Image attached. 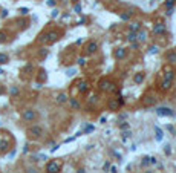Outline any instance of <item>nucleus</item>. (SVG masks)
Listing matches in <instances>:
<instances>
[{
	"mask_svg": "<svg viewBox=\"0 0 176 173\" xmlns=\"http://www.w3.org/2000/svg\"><path fill=\"white\" fill-rule=\"evenodd\" d=\"M119 129H121V130H127V129H129V124H127L125 121H122L121 124H119Z\"/></svg>",
	"mask_w": 176,
	"mask_h": 173,
	"instance_id": "c756f323",
	"label": "nucleus"
},
{
	"mask_svg": "<svg viewBox=\"0 0 176 173\" xmlns=\"http://www.w3.org/2000/svg\"><path fill=\"white\" fill-rule=\"evenodd\" d=\"M150 164H158L156 158H150Z\"/></svg>",
	"mask_w": 176,
	"mask_h": 173,
	"instance_id": "c03bdc74",
	"label": "nucleus"
},
{
	"mask_svg": "<svg viewBox=\"0 0 176 173\" xmlns=\"http://www.w3.org/2000/svg\"><path fill=\"white\" fill-rule=\"evenodd\" d=\"M107 106H109V110H118V109L121 107V104H119V101H118V98H116V100H115V98L109 100Z\"/></svg>",
	"mask_w": 176,
	"mask_h": 173,
	"instance_id": "2eb2a0df",
	"label": "nucleus"
},
{
	"mask_svg": "<svg viewBox=\"0 0 176 173\" xmlns=\"http://www.w3.org/2000/svg\"><path fill=\"white\" fill-rule=\"evenodd\" d=\"M60 170H61V165L57 161H49L46 164V173H60Z\"/></svg>",
	"mask_w": 176,
	"mask_h": 173,
	"instance_id": "423d86ee",
	"label": "nucleus"
},
{
	"mask_svg": "<svg viewBox=\"0 0 176 173\" xmlns=\"http://www.w3.org/2000/svg\"><path fill=\"white\" fill-rule=\"evenodd\" d=\"M130 135H132V132H127V130H125V132L122 133V136H124V139H127V138H129Z\"/></svg>",
	"mask_w": 176,
	"mask_h": 173,
	"instance_id": "58836bf2",
	"label": "nucleus"
},
{
	"mask_svg": "<svg viewBox=\"0 0 176 173\" xmlns=\"http://www.w3.org/2000/svg\"><path fill=\"white\" fill-rule=\"evenodd\" d=\"M28 12H29L28 8H20V14H21V15H28Z\"/></svg>",
	"mask_w": 176,
	"mask_h": 173,
	"instance_id": "72a5a7b5",
	"label": "nucleus"
},
{
	"mask_svg": "<svg viewBox=\"0 0 176 173\" xmlns=\"http://www.w3.org/2000/svg\"><path fill=\"white\" fill-rule=\"evenodd\" d=\"M158 46H152V47H150V51H148V54H156L158 52Z\"/></svg>",
	"mask_w": 176,
	"mask_h": 173,
	"instance_id": "473e14b6",
	"label": "nucleus"
},
{
	"mask_svg": "<svg viewBox=\"0 0 176 173\" xmlns=\"http://www.w3.org/2000/svg\"><path fill=\"white\" fill-rule=\"evenodd\" d=\"M47 5L49 6H55V0H47Z\"/></svg>",
	"mask_w": 176,
	"mask_h": 173,
	"instance_id": "79ce46f5",
	"label": "nucleus"
},
{
	"mask_svg": "<svg viewBox=\"0 0 176 173\" xmlns=\"http://www.w3.org/2000/svg\"><path fill=\"white\" fill-rule=\"evenodd\" d=\"M8 40V34L5 31H0V43H5Z\"/></svg>",
	"mask_w": 176,
	"mask_h": 173,
	"instance_id": "bb28decb",
	"label": "nucleus"
},
{
	"mask_svg": "<svg viewBox=\"0 0 176 173\" xmlns=\"http://www.w3.org/2000/svg\"><path fill=\"white\" fill-rule=\"evenodd\" d=\"M92 130H93V126H87V129H86L84 132H86V133H89V132H92Z\"/></svg>",
	"mask_w": 176,
	"mask_h": 173,
	"instance_id": "37998d69",
	"label": "nucleus"
},
{
	"mask_svg": "<svg viewBox=\"0 0 176 173\" xmlns=\"http://www.w3.org/2000/svg\"><path fill=\"white\" fill-rule=\"evenodd\" d=\"M6 15H8V11H6V9H3V11H2V14H0V17H2V18H5Z\"/></svg>",
	"mask_w": 176,
	"mask_h": 173,
	"instance_id": "a19ab883",
	"label": "nucleus"
},
{
	"mask_svg": "<svg viewBox=\"0 0 176 173\" xmlns=\"http://www.w3.org/2000/svg\"><path fill=\"white\" fill-rule=\"evenodd\" d=\"M133 81H135L136 84H141V83L144 81V73H142V72H138V73H135Z\"/></svg>",
	"mask_w": 176,
	"mask_h": 173,
	"instance_id": "a211bd4d",
	"label": "nucleus"
},
{
	"mask_svg": "<svg viewBox=\"0 0 176 173\" xmlns=\"http://www.w3.org/2000/svg\"><path fill=\"white\" fill-rule=\"evenodd\" d=\"M147 173H152V171H147Z\"/></svg>",
	"mask_w": 176,
	"mask_h": 173,
	"instance_id": "5fc2aeb1",
	"label": "nucleus"
},
{
	"mask_svg": "<svg viewBox=\"0 0 176 173\" xmlns=\"http://www.w3.org/2000/svg\"><path fill=\"white\" fill-rule=\"evenodd\" d=\"M77 63H78V64H80V66H84V64H86V60H84V58H83V57H80V58H78V60H77Z\"/></svg>",
	"mask_w": 176,
	"mask_h": 173,
	"instance_id": "c9c22d12",
	"label": "nucleus"
},
{
	"mask_svg": "<svg viewBox=\"0 0 176 173\" xmlns=\"http://www.w3.org/2000/svg\"><path fill=\"white\" fill-rule=\"evenodd\" d=\"M156 113L159 116H173V110L170 107H158L156 109Z\"/></svg>",
	"mask_w": 176,
	"mask_h": 173,
	"instance_id": "1a4fd4ad",
	"label": "nucleus"
},
{
	"mask_svg": "<svg viewBox=\"0 0 176 173\" xmlns=\"http://www.w3.org/2000/svg\"><path fill=\"white\" fill-rule=\"evenodd\" d=\"M6 63H9V55L8 54H0V64H6Z\"/></svg>",
	"mask_w": 176,
	"mask_h": 173,
	"instance_id": "412c9836",
	"label": "nucleus"
},
{
	"mask_svg": "<svg viewBox=\"0 0 176 173\" xmlns=\"http://www.w3.org/2000/svg\"><path fill=\"white\" fill-rule=\"evenodd\" d=\"M145 40H147V34H145V31H141V29H139V31L136 32V41H138V43H144Z\"/></svg>",
	"mask_w": 176,
	"mask_h": 173,
	"instance_id": "dca6fc26",
	"label": "nucleus"
},
{
	"mask_svg": "<svg viewBox=\"0 0 176 173\" xmlns=\"http://www.w3.org/2000/svg\"><path fill=\"white\" fill-rule=\"evenodd\" d=\"M20 93V89H18V86H12L11 89H9V95L11 96H17Z\"/></svg>",
	"mask_w": 176,
	"mask_h": 173,
	"instance_id": "a878e982",
	"label": "nucleus"
},
{
	"mask_svg": "<svg viewBox=\"0 0 176 173\" xmlns=\"http://www.w3.org/2000/svg\"><path fill=\"white\" fill-rule=\"evenodd\" d=\"M165 32H167V28H165L164 23H156L153 26V34L155 35H164Z\"/></svg>",
	"mask_w": 176,
	"mask_h": 173,
	"instance_id": "6e6552de",
	"label": "nucleus"
},
{
	"mask_svg": "<svg viewBox=\"0 0 176 173\" xmlns=\"http://www.w3.org/2000/svg\"><path fill=\"white\" fill-rule=\"evenodd\" d=\"M130 47H132V49H138V47H139V43H138V41H133V43H130Z\"/></svg>",
	"mask_w": 176,
	"mask_h": 173,
	"instance_id": "4c0bfd02",
	"label": "nucleus"
},
{
	"mask_svg": "<svg viewBox=\"0 0 176 173\" xmlns=\"http://www.w3.org/2000/svg\"><path fill=\"white\" fill-rule=\"evenodd\" d=\"M87 89H89L87 81H80V83H78V90H80L81 93H86V92H87Z\"/></svg>",
	"mask_w": 176,
	"mask_h": 173,
	"instance_id": "f3484780",
	"label": "nucleus"
},
{
	"mask_svg": "<svg viewBox=\"0 0 176 173\" xmlns=\"http://www.w3.org/2000/svg\"><path fill=\"white\" fill-rule=\"evenodd\" d=\"M148 164H150V158H148V156L142 158V161H141V165H148Z\"/></svg>",
	"mask_w": 176,
	"mask_h": 173,
	"instance_id": "7c9ffc66",
	"label": "nucleus"
},
{
	"mask_svg": "<svg viewBox=\"0 0 176 173\" xmlns=\"http://www.w3.org/2000/svg\"><path fill=\"white\" fill-rule=\"evenodd\" d=\"M78 173H86V170H83V168H80V170H78Z\"/></svg>",
	"mask_w": 176,
	"mask_h": 173,
	"instance_id": "3c124183",
	"label": "nucleus"
},
{
	"mask_svg": "<svg viewBox=\"0 0 176 173\" xmlns=\"http://www.w3.org/2000/svg\"><path fill=\"white\" fill-rule=\"evenodd\" d=\"M174 3H176V0H165V8L171 9L174 6Z\"/></svg>",
	"mask_w": 176,
	"mask_h": 173,
	"instance_id": "cd10ccee",
	"label": "nucleus"
},
{
	"mask_svg": "<svg viewBox=\"0 0 176 173\" xmlns=\"http://www.w3.org/2000/svg\"><path fill=\"white\" fill-rule=\"evenodd\" d=\"M37 110H34V109H26V110H23V113H21V118H23V121H26V122H34L35 119H37Z\"/></svg>",
	"mask_w": 176,
	"mask_h": 173,
	"instance_id": "20e7f679",
	"label": "nucleus"
},
{
	"mask_svg": "<svg viewBox=\"0 0 176 173\" xmlns=\"http://www.w3.org/2000/svg\"><path fill=\"white\" fill-rule=\"evenodd\" d=\"M57 15H58V11L54 9V11H52V17H57Z\"/></svg>",
	"mask_w": 176,
	"mask_h": 173,
	"instance_id": "49530a36",
	"label": "nucleus"
},
{
	"mask_svg": "<svg viewBox=\"0 0 176 173\" xmlns=\"http://www.w3.org/2000/svg\"><path fill=\"white\" fill-rule=\"evenodd\" d=\"M139 28H141V23H139V21H135V23L130 24V31H132V32H138Z\"/></svg>",
	"mask_w": 176,
	"mask_h": 173,
	"instance_id": "b1692460",
	"label": "nucleus"
},
{
	"mask_svg": "<svg viewBox=\"0 0 176 173\" xmlns=\"http://www.w3.org/2000/svg\"><path fill=\"white\" fill-rule=\"evenodd\" d=\"M109 168H110V164H109V162H106V164L103 165V170H104V171H107Z\"/></svg>",
	"mask_w": 176,
	"mask_h": 173,
	"instance_id": "ea45409f",
	"label": "nucleus"
},
{
	"mask_svg": "<svg viewBox=\"0 0 176 173\" xmlns=\"http://www.w3.org/2000/svg\"><path fill=\"white\" fill-rule=\"evenodd\" d=\"M171 83H173V81H168V80H164V81L161 83V89H162V90H168V89L171 87Z\"/></svg>",
	"mask_w": 176,
	"mask_h": 173,
	"instance_id": "4be33fe9",
	"label": "nucleus"
},
{
	"mask_svg": "<svg viewBox=\"0 0 176 173\" xmlns=\"http://www.w3.org/2000/svg\"><path fill=\"white\" fill-rule=\"evenodd\" d=\"M67 103H69V106H70L73 110H80V109H81V104H80V101L77 100V98H69Z\"/></svg>",
	"mask_w": 176,
	"mask_h": 173,
	"instance_id": "ddd939ff",
	"label": "nucleus"
},
{
	"mask_svg": "<svg viewBox=\"0 0 176 173\" xmlns=\"http://www.w3.org/2000/svg\"><path fill=\"white\" fill-rule=\"evenodd\" d=\"M165 61L170 64H176V51H170L165 54Z\"/></svg>",
	"mask_w": 176,
	"mask_h": 173,
	"instance_id": "f8f14e48",
	"label": "nucleus"
},
{
	"mask_svg": "<svg viewBox=\"0 0 176 173\" xmlns=\"http://www.w3.org/2000/svg\"><path fill=\"white\" fill-rule=\"evenodd\" d=\"M84 23H86V18H84V17H83V18H81V20H80V21H78V24H84Z\"/></svg>",
	"mask_w": 176,
	"mask_h": 173,
	"instance_id": "de8ad7c7",
	"label": "nucleus"
},
{
	"mask_svg": "<svg viewBox=\"0 0 176 173\" xmlns=\"http://www.w3.org/2000/svg\"><path fill=\"white\" fill-rule=\"evenodd\" d=\"M32 69H34V66H32V64H26V66H24V69H23V70H24V72H31Z\"/></svg>",
	"mask_w": 176,
	"mask_h": 173,
	"instance_id": "f704fd0d",
	"label": "nucleus"
},
{
	"mask_svg": "<svg viewBox=\"0 0 176 173\" xmlns=\"http://www.w3.org/2000/svg\"><path fill=\"white\" fill-rule=\"evenodd\" d=\"M156 101H158L156 95H147V96H144V98H142V104H144L145 107L155 106V104H156Z\"/></svg>",
	"mask_w": 176,
	"mask_h": 173,
	"instance_id": "0eeeda50",
	"label": "nucleus"
},
{
	"mask_svg": "<svg viewBox=\"0 0 176 173\" xmlns=\"http://www.w3.org/2000/svg\"><path fill=\"white\" fill-rule=\"evenodd\" d=\"M99 89H101L103 92H115L116 90L115 84L112 81H109V80H101L99 81Z\"/></svg>",
	"mask_w": 176,
	"mask_h": 173,
	"instance_id": "39448f33",
	"label": "nucleus"
},
{
	"mask_svg": "<svg viewBox=\"0 0 176 173\" xmlns=\"http://www.w3.org/2000/svg\"><path fill=\"white\" fill-rule=\"evenodd\" d=\"M98 101V95H92L90 98H89V104H93V103H96Z\"/></svg>",
	"mask_w": 176,
	"mask_h": 173,
	"instance_id": "c85d7f7f",
	"label": "nucleus"
},
{
	"mask_svg": "<svg viewBox=\"0 0 176 173\" xmlns=\"http://www.w3.org/2000/svg\"><path fill=\"white\" fill-rule=\"evenodd\" d=\"M155 133H156V141H162V138H164V133H162V130L156 126L155 127Z\"/></svg>",
	"mask_w": 176,
	"mask_h": 173,
	"instance_id": "5701e85b",
	"label": "nucleus"
},
{
	"mask_svg": "<svg viewBox=\"0 0 176 173\" xmlns=\"http://www.w3.org/2000/svg\"><path fill=\"white\" fill-rule=\"evenodd\" d=\"M67 100H69V96H67L66 92H60V93L55 96V103H57V104H66Z\"/></svg>",
	"mask_w": 176,
	"mask_h": 173,
	"instance_id": "9d476101",
	"label": "nucleus"
},
{
	"mask_svg": "<svg viewBox=\"0 0 176 173\" xmlns=\"http://www.w3.org/2000/svg\"><path fill=\"white\" fill-rule=\"evenodd\" d=\"M3 73H5V70H3V69H0V75H3Z\"/></svg>",
	"mask_w": 176,
	"mask_h": 173,
	"instance_id": "603ef678",
	"label": "nucleus"
},
{
	"mask_svg": "<svg viewBox=\"0 0 176 173\" xmlns=\"http://www.w3.org/2000/svg\"><path fill=\"white\" fill-rule=\"evenodd\" d=\"M173 78H174V70H173V69H167V70H165V78H164V80L173 81Z\"/></svg>",
	"mask_w": 176,
	"mask_h": 173,
	"instance_id": "6ab92c4d",
	"label": "nucleus"
},
{
	"mask_svg": "<svg viewBox=\"0 0 176 173\" xmlns=\"http://www.w3.org/2000/svg\"><path fill=\"white\" fill-rule=\"evenodd\" d=\"M9 149H11L9 133H0V153H6Z\"/></svg>",
	"mask_w": 176,
	"mask_h": 173,
	"instance_id": "f257e3e1",
	"label": "nucleus"
},
{
	"mask_svg": "<svg viewBox=\"0 0 176 173\" xmlns=\"http://www.w3.org/2000/svg\"><path fill=\"white\" fill-rule=\"evenodd\" d=\"M26 173H38V168H35V167H28V168H26Z\"/></svg>",
	"mask_w": 176,
	"mask_h": 173,
	"instance_id": "2f4dec72",
	"label": "nucleus"
},
{
	"mask_svg": "<svg viewBox=\"0 0 176 173\" xmlns=\"http://www.w3.org/2000/svg\"><path fill=\"white\" fill-rule=\"evenodd\" d=\"M46 54H47V51H46V49H43V51L40 52V55H41V57H46Z\"/></svg>",
	"mask_w": 176,
	"mask_h": 173,
	"instance_id": "a18cd8bd",
	"label": "nucleus"
},
{
	"mask_svg": "<svg viewBox=\"0 0 176 173\" xmlns=\"http://www.w3.org/2000/svg\"><path fill=\"white\" fill-rule=\"evenodd\" d=\"M125 57H127V49L118 47L116 51H115V58H116V60H124Z\"/></svg>",
	"mask_w": 176,
	"mask_h": 173,
	"instance_id": "9b49d317",
	"label": "nucleus"
},
{
	"mask_svg": "<svg viewBox=\"0 0 176 173\" xmlns=\"http://www.w3.org/2000/svg\"><path fill=\"white\" fill-rule=\"evenodd\" d=\"M125 38H127V41H129V43L136 41V32H132V31H130V32L127 34V37H125Z\"/></svg>",
	"mask_w": 176,
	"mask_h": 173,
	"instance_id": "393cba45",
	"label": "nucleus"
},
{
	"mask_svg": "<svg viewBox=\"0 0 176 173\" xmlns=\"http://www.w3.org/2000/svg\"><path fill=\"white\" fill-rule=\"evenodd\" d=\"M58 38H60V34L57 31H49L46 34H41L38 41H41V43H55Z\"/></svg>",
	"mask_w": 176,
	"mask_h": 173,
	"instance_id": "f03ea898",
	"label": "nucleus"
},
{
	"mask_svg": "<svg viewBox=\"0 0 176 173\" xmlns=\"http://www.w3.org/2000/svg\"><path fill=\"white\" fill-rule=\"evenodd\" d=\"M110 173H118L116 171V167H110Z\"/></svg>",
	"mask_w": 176,
	"mask_h": 173,
	"instance_id": "09e8293b",
	"label": "nucleus"
},
{
	"mask_svg": "<svg viewBox=\"0 0 176 173\" xmlns=\"http://www.w3.org/2000/svg\"><path fill=\"white\" fill-rule=\"evenodd\" d=\"M132 14H133V12H130V11H129V12H121V14H119V18L124 20V21H129L130 17H132Z\"/></svg>",
	"mask_w": 176,
	"mask_h": 173,
	"instance_id": "aec40b11",
	"label": "nucleus"
},
{
	"mask_svg": "<svg viewBox=\"0 0 176 173\" xmlns=\"http://www.w3.org/2000/svg\"><path fill=\"white\" fill-rule=\"evenodd\" d=\"M72 2H73V3H78V2H80V0H72Z\"/></svg>",
	"mask_w": 176,
	"mask_h": 173,
	"instance_id": "864d4df0",
	"label": "nucleus"
},
{
	"mask_svg": "<svg viewBox=\"0 0 176 173\" xmlns=\"http://www.w3.org/2000/svg\"><path fill=\"white\" fill-rule=\"evenodd\" d=\"M86 51H87V54L96 52V51H98V43H96V41H89L87 46H86Z\"/></svg>",
	"mask_w": 176,
	"mask_h": 173,
	"instance_id": "4468645a",
	"label": "nucleus"
},
{
	"mask_svg": "<svg viewBox=\"0 0 176 173\" xmlns=\"http://www.w3.org/2000/svg\"><path fill=\"white\" fill-rule=\"evenodd\" d=\"M73 72H75L73 69H70V70H67V75H73Z\"/></svg>",
	"mask_w": 176,
	"mask_h": 173,
	"instance_id": "8fccbe9b",
	"label": "nucleus"
},
{
	"mask_svg": "<svg viewBox=\"0 0 176 173\" xmlns=\"http://www.w3.org/2000/svg\"><path fill=\"white\" fill-rule=\"evenodd\" d=\"M73 9H75V12H78V14H81V6H80L78 3H75V8H73Z\"/></svg>",
	"mask_w": 176,
	"mask_h": 173,
	"instance_id": "e433bc0d",
	"label": "nucleus"
},
{
	"mask_svg": "<svg viewBox=\"0 0 176 173\" xmlns=\"http://www.w3.org/2000/svg\"><path fill=\"white\" fill-rule=\"evenodd\" d=\"M43 135H44V130H43V127L38 126V124H34V126H31V127L28 129V136L32 138V139H38V138H41Z\"/></svg>",
	"mask_w": 176,
	"mask_h": 173,
	"instance_id": "7ed1b4c3",
	"label": "nucleus"
}]
</instances>
